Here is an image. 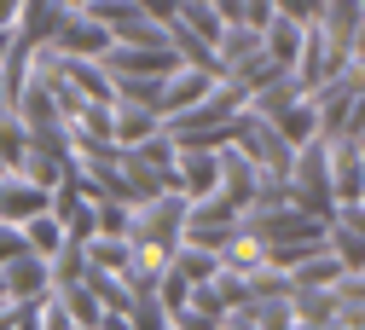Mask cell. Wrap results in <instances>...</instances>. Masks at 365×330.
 <instances>
[{"instance_id":"obj_1","label":"cell","mask_w":365,"mask_h":330,"mask_svg":"<svg viewBox=\"0 0 365 330\" xmlns=\"http://www.w3.org/2000/svg\"><path fill=\"white\" fill-rule=\"evenodd\" d=\"M0 290H6L18 307H35V301H47V290H53V272H47V261L18 255L12 267H0Z\"/></svg>"},{"instance_id":"obj_2","label":"cell","mask_w":365,"mask_h":330,"mask_svg":"<svg viewBox=\"0 0 365 330\" xmlns=\"http://www.w3.org/2000/svg\"><path fill=\"white\" fill-rule=\"evenodd\" d=\"M209 81H215V76H203V70H174V76L163 81V93H157V116H180V110L203 105V99H209Z\"/></svg>"},{"instance_id":"obj_3","label":"cell","mask_w":365,"mask_h":330,"mask_svg":"<svg viewBox=\"0 0 365 330\" xmlns=\"http://www.w3.org/2000/svg\"><path fill=\"white\" fill-rule=\"evenodd\" d=\"M64 244H70V238L58 232V220H53V215H35V220L24 226V249H29L35 261H53V255H58Z\"/></svg>"},{"instance_id":"obj_4","label":"cell","mask_w":365,"mask_h":330,"mask_svg":"<svg viewBox=\"0 0 365 330\" xmlns=\"http://www.w3.org/2000/svg\"><path fill=\"white\" fill-rule=\"evenodd\" d=\"M215 185H220V163H215V151H186V185H180V197L215 192Z\"/></svg>"},{"instance_id":"obj_5","label":"cell","mask_w":365,"mask_h":330,"mask_svg":"<svg viewBox=\"0 0 365 330\" xmlns=\"http://www.w3.org/2000/svg\"><path fill=\"white\" fill-rule=\"evenodd\" d=\"M180 278H186V284H192V278H215V255L186 249V255H180Z\"/></svg>"}]
</instances>
